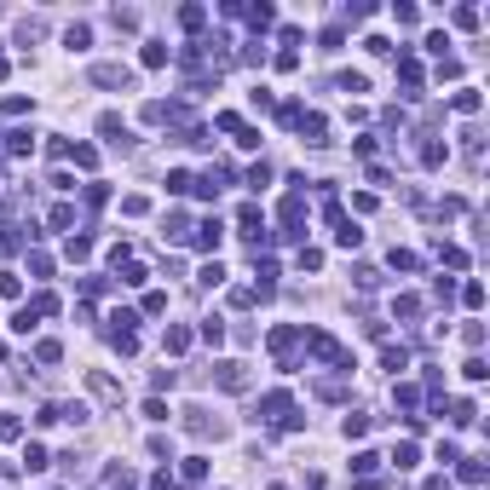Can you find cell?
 Here are the masks:
<instances>
[{
    "label": "cell",
    "instance_id": "cell-25",
    "mask_svg": "<svg viewBox=\"0 0 490 490\" xmlns=\"http://www.w3.org/2000/svg\"><path fill=\"white\" fill-rule=\"evenodd\" d=\"M392 271H421V259L410 248H392Z\"/></svg>",
    "mask_w": 490,
    "mask_h": 490
},
{
    "label": "cell",
    "instance_id": "cell-27",
    "mask_svg": "<svg viewBox=\"0 0 490 490\" xmlns=\"http://www.w3.org/2000/svg\"><path fill=\"white\" fill-rule=\"evenodd\" d=\"M70 225H75V208L58 202V208H52V231H70Z\"/></svg>",
    "mask_w": 490,
    "mask_h": 490
},
{
    "label": "cell",
    "instance_id": "cell-19",
    "mask_svg": "<svg viewBox=\"0 0 490 490\" xmlns=\"http://www.w3.org/2000/svg\"><path fill=\"white\" fill-rule=\"evenodd\" d=\"M450 104H455V110H462V116H473V110H479V104H484V98H479V92H473V87H462V92H455V98H450Z\"/></svg>",
    "mask_w": 490,
    "mask_h": 490
},
{
    "label": "cell",
    "instance_id": "cell-40",
    "mask_svg": "<svg viewBox=\"0 0 490 490\" xmlns=\"http://www.w3.org/2000/svg\"><path fill=\"white\" fill-rule=\"evenodd\" d=\"M248 185H254V190L271 185V168H266V161H254V168H248Z\"/></svg>",
    "mask_w": 490,
    "mask_h": 490
},
{
    "label": "cell",
    "instance_id": "cell-44",
    "mask_svg": "<svg viewBox=\"0 0 490 490\" xmlns=\"http://www.w3.org/2000/svg\"><path fill=\"white\" fill-rule=\"evenodd\" d=\"M18 288H23V283H18V271H0V294H6V300H12Z\"/></svg>",
    "mask_w": 490,
    "mask_h": 490
},
{
    "label": "cell",
    "instance_id": "cell-45",
    "mask_svg": "<svg viewBox=\"0 0 490 490\" xmlns=\"http://www.w3.org/2000/svg\"><path fill=\"white\" fill-rule=\"evenodd\" d=\"M150 490H179V479H173V473H168V467H161V473H156V479H150Z\"/></svg>",
    "mask_w": 490,
    "mask_h": 490
},
{
    "label": "cell",
    "instance_id": "cell-17",
    "mask_svg": "<svg viewBox=\"0 0 490 490\" xmlns=\"http://www.w3.org/2000/svg\"><path fill=\"white\" fill-rule=\"evenodd\" d=\"M340 433H346V438H364V433H369V415H364V410H352L346 421H340Z\"/></svg>",
    "mask_w": 490,
    "mask_h": 490
},
{
    "label": "cell",
    "instance_id": "cell-31",
    "mask_svg": "<svg viewBox=\"0 0 490 490\" xmlns=\"http://www.w3.org/2000/svg\"><path fill=\"white\" fill-rule=\"evenodd\" d=\"M63 254H70V259H87L92 254V237H70V242H63Z\"/></svg>",
    "mask_w": 490,
    "mask_h": 490
},
{
    "label": "cell",
    "instance_id": "cell-5",
    "mask_svg": "<svg viewBox=\"0 0 490 490\" xmlns=\"http://www.w3.org/2000/svg\"><path fill=\"white\" fill-rule=\"evenodd\" d=\"M29 150H35V133H29V127H12L6 144H0V156H29Z\"/></svg>",
    "mask_w": 490,
    "mask_h": 490
},
{
    "label": "cell",
    "instance_id": "cell-47",
    "mask_svg": "<svg viewBox=\"0 0 490 490\" xmlns=\"http://www.w3.org/2000/svg\"><path fill=\"white\" fill-rule=\"evenodd\" d=\"M357 490H386V484H381V479H364V484H357Z\"/></svg>",
    "mask_w": 490,
    "mask_h": 490
},
{
    "label": "cell",
    "instance_id": "cell-26",
    "mask_svg": "<svg viewBox=\"0 0 490 490\" xmlns=\"http://www.w3.org/2000/svg\"><path fill=\"white\" fill-rule=\"evenodd\" d=\"M70 156H75V168H98V150H92V144H70Z\"/></svg>",
    "mask_w": 490,
    "mask_h": 490
},
{
    "label": "cell",
    "instance_id": "cell-4",
    "mask_svg": "<svg viewBox=\"0 0 490 490\" xmlns=\"http://www.w3.org/2000/svg\"><path fill=\"white\" fill-rule=\"evenodd\" d=\"M214 381L225 392H242V386H248V369H242V364H214Z\"/></svg>",
    "mask_w": 490,
    "mask_h": 490
},
{
    "label": "cell",
    "instance_id": "cell-10",
    "mask_svg": "<svg viewBox=\"0 0 490 490\" xmlns=\"http://www.w3.org/2000/svg\"><path fill=\"white\" fill-rule=\"evenodd\" d=\"M455 473H462V484H484V462H479V455H462Z\"/></svg>",
    "mask_w": 490,
    "mask_h": 490
},
{
    "label": "cell",
    "instance_id": "cell-37",
    "mask_svg": "<svg viewBox=\"0 0 490 490\" xmlns=\"http://www.w3.org/2000/svg\"><path fill=\"white\" fill-rule=\"evenodd\" d=\"M462 375H467V381H484V375H490V364H484V357H467V364H462Z\"/></svg>",
    "mask_w": 490,
    "mask_h": 490
},
{
    "label": "cell",
    "instance_id": "cell-22",
    "mask_svg": "<svg viewBox=\"0 0 490 490\" xmlns=\"http://www.w3.org/2000/svg\"><path fill=\"white\" fill-rule=\"evenodd\" d=\"M58 357H63L58 340H35V364H58Z\"/></svg>",
    "mask_w": 490,
    "mask_h": 490
},
{
    "label": "cell",
    "instance_id": "cell-48",
    "mask_svg": "<svg viewBox=\"0 0 490 490\" xmlns=\"http://www.w3.org/2000/svg\"><path fill=\"white\" fill-rule=\"evenodd\" d=\"M0 81H6V58H0Z\"/></svg>",
    "mask_w": 490,
    "mask_h": 490
},
{
    "label": "cell",
    "instance_id": "cell-13",
    "mask_svg": "<svg viewBox=\"0 0 490 490\" xmlns=\"http://www.w3.org/2000/svg\"><path fill=\"white\" fill-rule=\"evenodd\" d=\"M161 352H190V329H168V335H161Z\"/></svg>",
    "mask_w": 490,
    "mask_h": 490
},
{
    "label": "cell",
    "instance_id": "cell-38",
    "mask_svg": "<svg viewBox=\"0 0 490 490\" xmlns=\"http://www.w3.org/2000/svg\"><path fill=\"white\" fill-rule=\"evenodd\" d=\"M63 41H70V46H75V52H81V46H87V41H92V29H87V23H70V35H63Z\"/></svg>",
    "mask_w": 490,
    "mask_h": 490
},
{
    "label": "cell",
    "instance_id": "cell-14",
    "mask_svg": "<svg viewBox=\"0 0 490 490\" xmlns=\"http://www.w3.org/2000/svg\"><path fill=\"white\" fill-rule=\"evenodd\" d=\"M173 52H168V46H161V41H144V70H161V63H168Z\"/></svg>",
    "mask_w": 490,
    "mask_h": 490
},
{
    "label": "cell",
    "instance_id": "cell-21",
    "mask_svg": "<svg viewBox=\"0 0 490 490\" xmlns=\"http://www.w3.org/2000/svg\"><path fill=\"white\" fill-rule=\"evenodd\" d=\"M340 92H369V75L364 70H346V75H340Z\"/></svg>",
    "mask_w": 490,
    "mask_h": 490
},
{
    "label": "cell",
    "instance_id": "cell-20",
    "mask_svg": "<svg viewBox=\"0 0 490 490\" xmlns=\"http://www.w3.org/2000/svg\"><path fill=\"white\" fill-rule=\"evenodd\" d=\"M438 259H444V266H450V271H462V266H467V254H462V248H455V242H438Z\"/></svg>",
    "mask_w": 490,
    "mask_h": 490
},
{
    "label": "cell",
    "instance_id": "cell-18",
    "mask_svg": "<svg viewBox=\"0 0 490 490\" xmlns=\"http://www.w3.org/2000/svg\"><path fill=\"white\" fill-rule=\"evenodd\" d=\"M23 467H29V473H41V467H52V455H46L41 444H23Z\"/></svg>",
    "mask_w": 490,
    "mask_h": 490
},
{
    "label": "cell",
    "instance_id": "cell-8",
    "mask_svg": "<svg viewBox=\"0 0 490 490\" xmlns=\"http://www.w3.org/2000/svg\"><path fill=\"white\" fill-rule=\"evenodd\" d=\"M398 81H404V92H410V98L421 92V63H415L410 52H404V58H398Z\"/></svg>",
    "mask_w": 490,
    "mask_h": 490
},
{
    "label": "cell",
    "instance_id": "cell-23",
    "mask_svg": "<svg viewBox=\"0 0 490 490\" xmlns=\"http://www.w3.org/2000/svg\"><path fill=\"white\" fill-rule=\"evenodd\" d=\"M248 23H254V29H266V23H277V6H266V0H259V6H248Z\"/></svg>",
    "mask_w": 490,
    "mask_h": 490
},
{
    "label": "cell",
    "instance_id": "cell-36",
    "mask_svg": "<svg viewBox=\"0 0 490 490\" xmlns=\"http://www.w3.org/2000/svg\"><path fill=\"white\" fill-rule=\"evenodd\" d=\"M392 312H398V317H415L421 300H415V294H398V300H392Z\"/></svg>",
    "mask_w": 490,
    "mask_h": 490
},
{
    "label": "cell",
    "instance_id": "cell-2",
    "mask_svg": "<svg viewBox=\"0 0 490 490\" xmlns=\"http://www.w3.org/2000/svg\"><path fill=\"white\" fill-rule=\"evenodd\" d=\"M219 237H225V225H219V214H208V219H202V225H196V231H190V242H196V248H208V254L219 248Z\"/></svg>",
    "mask_w": 490,
    "mask_h": 490
},
{
    "label": "cell",
    "instance_id": "cell-1",
    "mask_svg": "<svg viewBox=\"0 0 490 490\" xmlns=\"http://www.w3.org/2000/svg\"><path fill=\"white\" fill-rule=\"evenodd\" d=\"M92 81H98V87H133V70H127V63H98V70H92Z\"/></svg>",
    "mask_w": 490,
    "mask_h": 490
},
{
    "label": "cell",
    "instance_id": "cell-15",
    "mask_svg": "<svg viewBox=\"0 0 490 490\" xmlns=\"http://www.w3.org/2000/svg\"><path fill=\"white\" fill-rule=\"evenodd\" d=\"M392 398H398V410H415V404H421V386L398 381V386H392Z\"/></svg>",
    "mask_w": 490,
    "mask_h": 490
},
{
    "label": "cell",
    "instance_id": "cell-39",
    "mask_svg": "<svg viewBox=\"0 0 490 490\" xmlns=\"http://www.w3.org/2000/svg\"><path fill=\"white\" fill-rule=\"evenodd\" d=\"M202 18H208L202 6H185V12H179V23H185V29H202Z\"/></svg>",
    "mask_w": 490,
    "mask_h": 490
},
{
    "label": "cell",
    "instance_id": "cell-3",
    "mask_svg": "<svg viewBox=\"0 0 490 490\" xmlns=\"http://www.w3.org/2000/svg\"><path fill=\"white\" fill-rule=\"evenodd\" d=\"M294 133H300L306 144H329V121H323V116H312V110H306V116H300V127H294Z\"/></svg>",
    "mask_w": 490,
    "mask_h": 490
},
{
    "label": "cell",
    "instance_id": "cell-24",
    "mask_svg": "<svg viewBox=\"0 0 490 490\" xmlns=\"http://www.w3.org/2000/svg\"><path fill=\"white\" fill-rule=\"evenodd\" d=\"M444 156H450V150H444L438 139H433V144H421V161H427V168H444Z\"/></svg>",
    "mask_w": 490,
    "mask_h": 490
},
{
    "label": "cell",
    "instance_id": "cell-43",
    "mask_svg": "<svg viewBox=\"0 0 490 490\" xmlns=\"http://www.w3.org/2000/svg\"><path fill=\"white\" fill-rule=\"evenodd\" d=\"M18 433H23V421H18V415H0V438H18Z\"/></svg>",
    "mask_w": 490,
    "mask_h": 490
},
{
    "label": "cell",
    "instance_id": "cell-29",
    "mask_svg": "<svg viewBox=\"0 0 490 490\" xmlns=\"http://www.w3.org/2000/svg\"><path fill=\"white\" fill-rule=\"evenodd\" d=\"M392 467H398V473L415 467V444H392Z\"/></svg>",
    "mask_w": 490,
    "mask_h": 490
},
{
    "label": "cell",
    "instance_id": "cell-11",
    "mask_svg": "<svg viewBox=\"0 0 490 490\" xmlns=\"http://www.w3.org/2000/svg\"><path fill=\"white\" fill-rule=\"evenodd\" d=\"M450 421H455V427H473V421H479V410H473V398H455V404H450Z\"/></svg>",
    "mask_w": 490,
    "mask_h": 490
},
{
    "label": "cell",
    "instance_id": "cell-7",
    "mask_svg": "<svg viewBox=\"0 0 490 490\" xmlns=\"http://www.w3.org/2000/svg\"><path fill=\"white\" fill-rule=\"evenodd\" d=\"M87 392H92V398H104V404H116V398H121V386L110 381V375H98V369L87 375Z\"/></svg>",
    "mask_w": 490,
    "mask_h": 490
},
{
    "label": "cell",
    "instance_id": "cell-9",
    "mask_svg": "<svg viewBox=\"0 0 490 490\" xmlns=\"http://www.w3.org/2000/svg\"><path fill=\"white\" fill-rule=\"evenodd\" d=\"M98 133H104L110 144H127V127H121V116H116V110H104V116H98Z\"/></svg>",
    "mask_w": 490,
    "mask_h": 490
},
{
    "label": "cell",
    "instance_id": "cell-46",
    "mask_svg": "<svg viewBox=\"0 0 490 490\" xmlns=\"http://www.w3.org/2000/svg\"><path fill=\"white\" fill-rule=\"evenodd\" d=\"M427 490H450V479H444V473H438V479H427Z\"/></svg>",
    "mask_w": 490,
    "mask_h": 490
},
{
    "label": "cell",
    "instance_id": "cell-16",
    "mask_svg": "<svg viewBox=\"0 0 490 490\" xmlns=\"http://www.w3.org/2000/svg\"><path fill=\"white\" fill-rule=\"evenodd\" d=\"M196 283H202V288H219L225 283V266H219V259H208V266L196 271Z\"/></svg>",
    "mask_w": 490,
    "mask_h": 490
},
{
    "label": "cell",
    "instance_id": "cell-33",
    "mask_svg": "<svg viewBox=\"0 0 490 490\" xmlns=\"http://www.w3.org/2000/svg\"><path fill=\"white\" fill-rule=\"evenodd\" d=\"M375 467H381V455H375V450H357L352 455V473H375Z\"/></svg>",
    "mask_w": 490,
    "mask_h": 490
},
{
    "label": "cell",
    "instance_id": "cell-32",
    "mask_svg": "<svg viewBox=\"0 0 490 490\" xmlns=\"http://www.w3.org/2000/svg\"><path fill=\"white\" fill-rule=\"evenodd\" d=\"M202 340H208V346H219V340H225V323L219 317H202Z\"/></svg>",
    "mask_w": 490,
    "mask_h": 490
},
{
    "label": "cell",
    "instance_id": "cell-49",
    "mask_svg": "<svg viewBox=\"0 0 490 490\" xmlns=\"http://www.w3.org/2000/svg\"><path fill=\"white\" fill-rule=\"evenodd\" d=\"M0 161H6V156H0Z\"/></svg>",
    "mask_w": 490,
    "mask_h": 490
},
{
    "label": "cell",
    "instance_id": "cell-12",
    "mask_svg": "<svg viewBox=\"0 0 490 490\" xmlns=\"http://www.w3.org/2000/svg\"><path fill=\"white\" fill-rule=\"evenodd\" d=\"M381 369H392V375L410 369V352H404V346H381Z\"/></svg>",
    "mask_w": 490,
    "mask_h": 490
},
{
    "label": "cell",
    "instance_id": "cell-34",
    "mask_svg": "<svg viewBox=\"0 0 490 490\" xmlns=\"http://www.w3.org/2000/svg\"><path fill=\"white\" fill-rule=\"evenodd\" d=\"M190 185H196V179H190V173H185V168H173V173H168V190H173V196H185V190H190Z\"/></svg>",
    "mask_w": 490,
    "mask_h": 490
},
{
    "label": "cell",
    "instance_id": "cell-30",
    "mask_svg": "<svg viewBox=\"0 0 490 490\" xmlns=\"http://www.w3.org/2000/svg\"><path fill=\"white\" fill-rule=\"evenodd\" d=\"M202 473H208V455H185V479L202 484Z\"/></svg>",
    "mask_w": 490,
    "mask_h": 490
},
{
    "label": "cell",
    "instance_id": "cell-28",
    "mask_svg": "<svg viewBox=\"0 0 490 490\" xmlns=\"http://www.w3.org/2000/svg\"><path fill=\"white\" fill-rule=\"evenodd\" d=\"M335 242H340V248H357V242H364V231H357V225L346 219V225H340V231H335Z\"/></svg>",
    "mask_w": 490,
    "mask_h": 490
},
{
    "label": "cell",
    "instance_id": "cell-42",
    "mask_svg": "<svg viewBox=\"0 0 490 490\" xmlns=\"http://www.w3.org/2000/svg\"><path fill=\"white\" fill-rule=\"evenodd\" d=\"M300 271H323V254L317 248H300Z\"/></svg>",
    "mask_w": 490,
    "mask_h": 490
},
{
    "label": "cell",
    "instance_id": "cell-35",
    "mask_svg": "<svg viewBox=\"0 0 490 490\" xmlns=\"http://www.w3.org/2000/svg\"><path fill=\"white\" fill-rule=\"evenodd\" d=\"M340 46H346V29H340V23L323 29V52H340Z\"/></svg>",
    "mask_w": 490,
    "mask_h": 490
},
{
    "label": "cell",
    "instance_id": "cell-6",
    "mask_svg": "<svg viewBox=\"0 0 490 490\" xmlns=\"http://www.w3.org/2000/svg\"><path fill=\"white\" fill-rule=\"evenodd\" d=\"M259 410H266V421H283V415H294V404H288V392L277 386V392H266V398H259Z\"/></svg>",
    "mask_w": 490,
    "mask_h": 490
},
{
    "label": "cell",
    "instance_id": "cell-41",
    "mask_svg": "<svg viewBox=\"0 0 490 490\" xmlns=\"http://www.w3.org/2000/svg\"><path fill=\"white\" fill-rule=\"evenodd\" d=\"M352 277H357V288H375V283H381V271H375V266H357Z\"/></svg>",
    "mask_w": 490,
    "mask_h": 490
}]
</instances>
